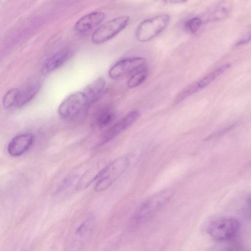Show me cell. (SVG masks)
Returning a JSON list of instances; mask_svg holds the SVG:
<instances>
[{
  "instance_id": "cell-10",
  "label": "cell",
  "mask_w": 251,
  "mask_h": 251,
  "mask_svg": "<svg viewBox=\"0 0 251 251\" xmlns=\"http://www.w3.org/2000/svg\"><path fill=\"white\" fill-rule=\"evenodd\" d=\"M34 142V136L30 133L21 134L15 136L9 142L7 151L13 157L22 155L32 146Z\"/></svg>"
},
{
  "instance_id": "cell-3",
  "label": "cell",
  "mask_w": 251,
  "mask_h": 251,
  "mask_svg": "<svg viewBox=\"0 0 251 251\" xmlns=\"http://www.w3.org/2000/svg\"><path fill=\"white\" fill-rule=\"evenodd\" d=\"M170 18L169 14H163L144 20L135 30L137 40L141 42H146L153 39L167 27Z\"/></svg>"
},
{
  "instance_id": "cell-23",
  "label": "cell",
  "mask_w": 251,
  "mask_h": 251,
  "mask_svg": "<svg viewBox=\"0 0 251 251\" xmlns=\"http://www.w3.org/2000/svg\"><path fill=\"white\" fill-rule=\"evenodd\" d=\"M166 3L178 4L185 2L188 0H163Z\"/></svg>"
},
{
  "instance_id": "cell-15",
  "label": "cell",
  "mask_w": 251,
  "mask_h": 251,
  "mask_svg": "<svg viewBox=\"0 0 251 251\" xmlns=\"http://www.w3.org/2000/svg\"><path fill=\"white\" fill-rule=\"evenodd\" d=\"M104 167L99 168L97 165H95L87 170L78 180L76 189L80 190L87 188L94 181L97 180Z\"/></svg>"
},
{
  "instance_id": "cell-8",
  "label": "cell",
  "mask_w": 251,
  "mask_h": 251,
  "mask_svg": "<svg viewBox=\"0 0 251 251\" xmlns=\"http://www.w3.org/2000/svg\"><path fill=\"white\" fill-rule=\"evenodd\" d=\"M145 63V59L141 57L121 60L110 69L108 72L109 76L113 79L125 76L138 70L144 66Z\"/></svg>"
},
{
  "instance_id": "cell-5",
  "label": "cell",
  "mask_w": 251,
  "mask_h": 251,
  "mask_svg": "<svg viewBox=\"0 0 251 251\" xmlns=\"http://www.w3.org/2000/svg\"><path fill=\"white\" fill-rule=\"evenodd\" d=\"M129 20L128 16H122L108 21L93 32L92 42L95 44H101L111 39L126 27Z\"/></svg>"
},
{
  "instance_id": "cell-2",
  "label": "cell",
  "mask_w": 251,
  "mask_h": 251,
  "mask_svg": "<svg viewBox=\"0 0 251 251\" xmlns=\"http://www.w3.org/2000/svg\"><path fill=\"white\" fill-rule=\"evenodd\" d=\"M173 195L174 191L167 189L148 198L138 208L133 217V222L138 224L151 217L167 203Z\"/></svg>"
},
{
  "instance_id": "cell-22",
  "label": "cell",
  "mask_w": 251,
  "mask_h": 251,
  "mask_svg": "<svg viewBox=\"0 0 251 251\" xmlns=\"http://www.w3.org/2000/svg\"><path fill=\"white\" fill-rule=\"evenodd\" d=\"M74 176H69L65 177L60 183L54 192V194L60 193L68 188L73 181Z\"/></svg>"
},
{
  "instance_id": "cell-24",
  "label": "cell",
  "mask_w": 251,
  "mask_h": 251,
  "mask_svg": "<svg viewBox=\"0 0 251 251\" xmlns=\"http://www.w3.org/2000/svg\"><path fill=\"white\" fill-rule=\"evenodd\" d=\"M250 203H251V200H250Z\"/></svg>"
},
{
  "instance_id": "cell-11",
  "label": "cell",
  "mask_w": 251,
  "mask_h": 251,
  "mask_svg": "<svg viewBox=\"0 0 251 251\" xmlns=\"http://www.w3.org/2000/svg\"><path fill=\"white\" fill-rule=\"evenodd\" d=\"M104 18L105 14L102 12L94 11L87 14L76 22L75 30L80 34L88 32L99 25Z\"/></svg>"
},
{
  "instance_id": "cell-7",
  "label": "cell",
  "mask_w": 251,
  "mask_h": 251,
  "mask_svg": "<svg viewBox=\"0 0 251 251\" xmlns=\"http://www.w3.org/2000/svg\"><path fill=\"white\" fill-rule=\"evenodd\" d=\"M230 66L229 64H225L211 72L199 81L187 87L177 96L175 100V103L176 104L179 103L189 96L206 87L227 70Z\"/></svg>"
},
{
  "instance_id": "cell-19",
  "label": "cell",
  "mask_w": 251,
  "mask_h": 251,
  "mask_svg": "<svg viewBox=\"0 0 251 251\" xmlns=\"http://www.w3.org/2000/svg\"><path fill=\"white\" fill-rule=\"evenodd\" d=\"M94 219L93 217H90L77 227L75 231V235L78 239H82L90 233L93 229Z\"/></svg>"
},
{
  "instance_id": "cell-4",
  "label": "cell",
  "mask_w": 251,
  "mask_h": 251,
  "mask_svg": "<svg viewBox=\"0 0 251 251\" xmlns=\"http://www.w3.org/2000/svg\"><path fill=\"white\" fill-rule=\"evenodd\" d=\"M240 228V223L232 218H222L211 222L207 232L215 240L223 241L233 238Z\"/></svg>"
},
{
  "instance_id": "cell-13",
  "label": "cell",
  "mask_w": 251,
  "mask_h": 251,
  "mask_svg": "<svg viewBox=\"0 0 251 251\" xmlns=\"http://www.w3.org/2000/svg\"><path fill=\"white\" fill-rule=\"evenodd\" d=\"M233 8L231 0H220L208 11V19L211 21H219L226 19Z\"/></svg>"
},
{
  "instance_id": "cell-14",
  "label": "cell",
  "mask_w": 251,
  "mask_h": 251,
  "mask_svg": "<svg viewBox=\"0 0 251 251\" xmlns=\"http://www.w3.org/2000/svg\"><path fill=\"white\" fill-rule=\"evenodd\" d=\"M105 86V81L102 78H99L85 87L83 93L88 104L95 102L101 98L104 92Z\"/></svg>"
},
{
  "instance_id": "cell-20",
  "label": "cell",
  "mask_w": 251,
  "mask_h": 251,
  "mask_svg": "<svg viewBox=\"0 0 251 251\" xmlns=\"http://www.w3.org/2000/svg\"><path fill=\"white\" fill-rule=\"evenodd\" d=\"M20 90L17 88H13L9 90L3 97L2 103L3 106L6 108H9L14 105L16 104Z\"/></svg>"
},
{
  "instance_id": "cell-18",
  "label": "cell",
  "mask_w": 251,
  "mask_h": 251,
  "mask_svg": "<svg viewBox=\"0 0 251 251\" xmlns=\"http://www.w3.org/2000/svg\"><path fill=\"white\" fill-rule=\"evenodd\" d=\"M148 72V68L145 66L136 71L128 80L127 86L132 88L141 84L147 78Z\"/></svg>"
},
{
  "instance_id": "cell-21",
  "label": "cell",
  "mask_w": 251,
  "mask_h": 251,
  "mask_svg": "<svg viewBox=\"0 0 251 251\" xmlns=\"http://www.w3.org/2000/svg\"><path fill=\"white\" fill-rule=\"evenodd\" d=\"M201 19L198 17L192 18L188 20L185 25L186 29L192 33L196 32L202 25Z\"/></svg>"
},
{
  "instance_id": "cell-6",
  "label": "cell",
  "mask_w": 251,
  "mask_h": 251,
  "mask_svg": "<svg viewBox=\"0 0 251 251\" xmlns=\"http://www.w3.org/2000/svg\"><path fill=\"white\" fill-rule=\"evenodd\" d=\"M88 104L84 93L77 92L64 100L59 106L58 113L64 118H72L79 114Z\"/></svg>"
},
{
  "instance_id": "cell-17",
  "label": "cell",
  "mask_w": 251,
  "mask_h": 251,
  "mask_svg": "<svg viewBox=\"0 0 251 251\" xmlns=\"http://www.w3.org/2000/svg\"><path fill=\"white\" fill-rule=\"evenodd\" d=\"M114 113L108 108L100 110L96 115L95 123L99 127H104L110 125L113 119Z\"/></svg>"
},
{
  "instance_id": "cell-9",
  "label": "cell",
  "mask_w": 251,
  "mask_h": 251,
  "mask_svg": "<svg viewBox=\"0 0 251 251\" xmlns=\"http://www.w3.org/2000/svg\"><path fill=\"white\" fill-rule=\"evenodd\" d=\"M140 113L137 110H133L127 113L118 122L107 129L103 133L100 144H104L130 126L139 117Z\"/></svg>"
},
{
  "instance_id": "cell-12",
  "label": "cell",
  "mask_w": 251,
  "mask_h": 251,
  "mask_svg": "<svg viewBox=\"0 0 251 251\" xmlns=\"http://www.w3.org/2000/svg\"><path fill=\"white\" fill-rule=\"evenodd\" d=\"M73 54V51L69 49L55 53L44 62L42 68L43 72L48 73L57 69L67 61Z\"/></svg>"
},
{
  "instance_id": "cell-16",
  "label": "cell",
  "mask_w": 251,
  "mask_h": 251,
  "mask_svg": "<svg viewBox=\"0 0 251 251\" xmlns=\"http://www.w3.org/2000/svg\"><path fill=\"white\" fill-rule=\"evenodd\" d=\"M40 88V85L36 83L28 87L24 90H20L16 105L21 107L26 104L38 93Z\"/></svg>"
},
{
  "instance_id": "cell-1",
  "label": "cell",
  "mask_w": 251,
  "mask_h": 251,
  "mask_svg": "<svg viewBox=\"0 0 251 251\" xmlns=\"http://www.w3.org/2000/svg\"><path fill=\"white\" fill-rule=\"evenodd\" d=\"M131 163L129 154L121 156L104 166L97 180L95 190L102 191L110 187L125 171Z\"/></svg>"
}]
</instances>
